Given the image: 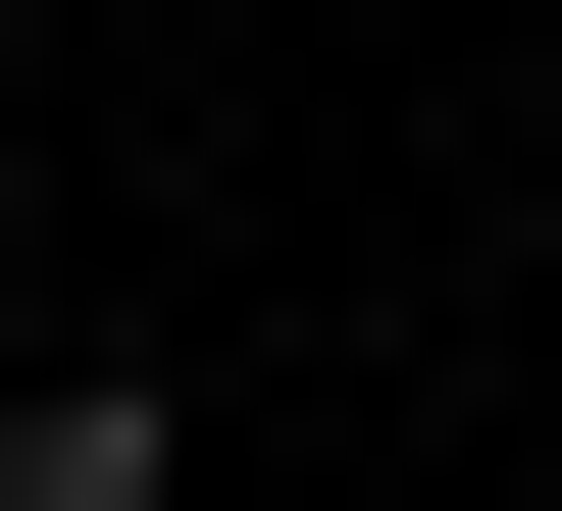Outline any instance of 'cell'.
<instances>
[{"mask_svg":"<svg viewBox=\"0 0 562 511\" xmlns=\"http://www.w3.org/2000/svg\"><path fill=\"white\" fill-rule=\"evenodd\" d=\"M0 511H205V409L154 358H0Z\"/></svg>","mask_w":562,"mask_h":511,"instance_id":"obj_1","label":"cell"}]
</instances>
